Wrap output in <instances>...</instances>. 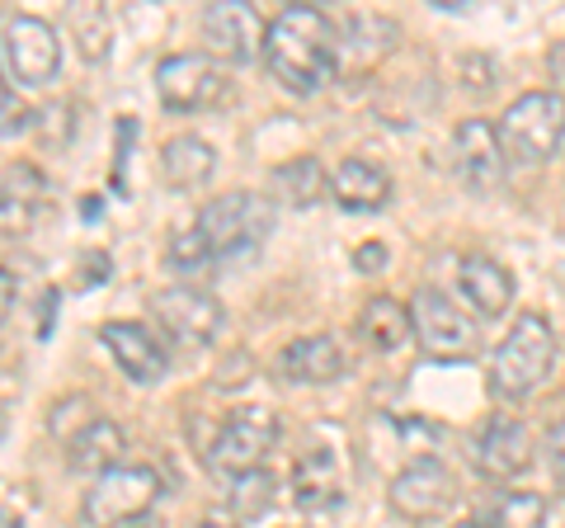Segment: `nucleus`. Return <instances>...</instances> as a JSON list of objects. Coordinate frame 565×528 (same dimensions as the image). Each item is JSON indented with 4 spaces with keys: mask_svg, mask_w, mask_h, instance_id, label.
<instances>
[{
    "mask_svg": "<svg viewBox=\"0 0 565 528\" xmlns=\"http://www.w3.org/2000/svg\"><path fill=\"white\" fill-rule=\"evenodd\" d=\"M274 189H278V199L288 208H311V203L326 199L330 175H326V166L316 161V156H292L288 166L274 170Z\"/></svg>",
    "mask_w": 565,
    "mask_h": 528,
    "instance_id": "23",
    "label": "nucleus"
},
{
    "mask_svg": "<svg viewBox=\"0 0 565 528\" xmlns=\"http://www.w3.org/2000/svg\"><path fill=\"white\" fill-rule=\"evenodd\" d=\"M264 66L292 95L326 91L340 72V33L316 6H292L264 29Z\"/></svg>",
    "mask_w": 565,
    "mask_h": 528,
    "instance_id": "1",
    "label": "nucleus"
},
{
    "mask_svg": "<svg viewBox=\"0 0 565 528\" xmlns=\"http://www.w3.org/2000/svg\"><path fill=\"white\" fill-rule=\"evenodd\" d=\"M193 528H232V524H193Z\"/></svg>",
    "mask_w": 565,
    "mask_h": 528,
    "instance_id": "31",
    "label": "nucleus"
},
{
    "mask_svg": "<svg viewBox=\"0 0 565 528\" xmlns=\"http://www.w3.org/2000/svg\"><path fill=\"white\" fill-rule=\"evenodd\" d=\"M411 330L429 359H467L481 345L476 321L457 303H448L438 288H419L411 297Z\"/></svg>",
    "mask_w": 565,
    "mask_h": 528,
    "instance_id": "6",
    "label": "nucleus"
},
{
    "mask_svg": "<svg viewBox=\"0 0 565 528\" xmlns=\"http://www.w3.org/2000/svg\"><path fill=\"white\" fill-rule=\"evenodd\" d=\"M546 467H552L556 486L565 490V420H556L552 434H546Z\"/></svg>",
    "mask_w": 565,
    "mask_h": 528,
    "instance_id": "27",
    "label": "nucleus"
},
{
    "mask_svg": "<svg viewBox=\"0 0 565 528\" xmlns=\"http://www.w3.org/2000/svg\"><path fill=\"white\" fill-rule=\"evenodd\" d=\"M122 453H128V434H122L118 420H104V415H90L76 434L66 439L71 472H95V477H104V472L118 467Z\"/></svg>",
    "mask_w": 565,
    "mask_h": 528,
    "instance_id": "17",
    "label": "nucleus"
},
{
    "mask_svg": "<svg viewBox=\"0 0 565 528\" xmlns=\"http://www.w3.org/2000/svg\"><path fill=\"white\" fill-rule=\"evenodd\" d=\"M330 193L349 213H377V208H386V199H392V180H386V170H377L373 161H344L334 170Z\"/></svg>",
    "mask_w": 565,
    "mask_h": 528,
    "instance_id": "21",
    "label": "nucleus"
},
{
    "mask_svg": "<svg viewBox=\"0 0 565 528\" xmlns=\"http://www.w3.org/2000/svg\"><path fill=\"white\" fill-rule=\"evenodd\" d=\"M99 340H104V349H109L114 363H118L132 382L151 387V382L166 378V368H170L166 345L156 340L147 326H137V321H104V326H99Z\"/></svg>",
    "mask_w": 565,
    "mask_h": 528,
    "instance_id": "14",
    "label": "nucleus"
},
{
    "mask_svg": "<svg viewBox=\"0 0 565 528\" xmlns=\"http://www.w3.org/2000/svg\"><path fill=\"white\" fill-rule=\"evenodd\" d=\"M6 66L20 85H52L62 72V43H57V29L39 14H14L6 24Z\"/></svg>",
    "mask_w": 565,
    "mask_h": 528,
    "instance_id": "9",
    "label": "nucleus"
},
{
    "mask_svg": "<svg viewBox=\"0 0 565 528\" xmlns=\"http://www.w3.org/2000/svg\"><path fill=\"white\" fill-rule=\"evenodd\" d=\"M166 260H170V264H174V270H180V274H199V270H207V264H212V260H207V251H203V236L193 232V226L170 241Z\"/></svg>",
    "mask_w": 565,
    "mask_h": 528,
    "instance_id": "26",
    "label": "nucleus"
},
{
    "mask_svg": "<svg viewBox=\"0 0 565 528\" xmlns=\"http://www.w3.org/2000/svg\"><path fill=\"white\" fill-rule=\"evenodd\" d=\"M504 156L514 161H546L561 137H565V95L556 91H527L504 109V118L494 123Z\"/></svg>",
    "mask_w": 565,
    "mask_h": 528,
    "instance_id": "5",
    "label": "nucleus"
},
{
    "mask_svg": "<svg viewBox=\"0 0 565 528\" xmlns=\"http://www.w3.org/2000/svg\"><path fill=\"white\" fill-rule=\"evenodd\" d=\"M274 444H278V415L269 406H245L236 415H226L207 463L226 472V477H241V472H255Z\"/></svg>",
    "mask_w": 565,
    "mask_h": 528,
    "instance_id": "8",
    "label": "nucleus"
},
{
    "mask_svg": "<svg viewBox=\"0 0 565 528\" xmlns=\"http://www.w3.org/2000/svg\"><path fill=\"white\" fill-rule=\"evenodd\" d=\"M269 226H274V208L259 193H222L199 213L193 232L203 236V251L212 264H232L255 255L264 236H269Z\"/></svg>",
    "mask_w": 565,
    "mask_h": 528,
    "instance_id": "3",
    "label": "nucleus"
},
{
    "mask_svg": "<svg viewBox=\"0 0 565 528\" xmlns=\"http://www.w3.org/2000/svg\"><path fill=\"white\" fill-rule=\"evenodd\" d=\"M278 373L288 382H302V387H326L344 373V355L330 336H302L278 355Z\"/></svg>",
    "mask_w": 565,
    "mask_h": 528,
    "instance_id": "18",
    "label": "nucleus"
},
{
    "mask_svg": "<svg viewBox=\"0 0 565 528\" xmlns=\"http://www.w3.org/2000/svg\"><path fill=\"white\" fill-rule=\"evenodd\" d=\"M359 336L373 345L377 355H396V349H405V340L415 336L411 307H401L396 297H373V303L359 311Z\"/></svg>",
    "mask_w": 565,
    "mask_h": 528,
    "instance_id": "22",
    "label": "nucleus"
},
{
    "mask_svg": "<svg viewBox=\"0 0 565 528\" xmlns=\"http://www.w3.org/2000/svg\"><path fill=\"white\" fill-rule=\"evenodd\" d=\"M274 490H278V482L264 467L241 472V477H232V509L250 524V519H259V515H269L274 509Z\"/></svg>",
    "mask_w": 565,
    "mask_h": 528,
    "instance_id": "25",
    "label": "nucleus"
},
{
    "mask_svg": "<svg viewBox=\"0 0 565 528\" xmlns=\"http://www.w3.org/2000/svg\"><path fill=\"white\" fill-rule=\"evenodd\" d=\"M161 472L156 467H141V463H118L114 472H104V477H95V486L85 490L81 500V519L90 528H128L137 524L147 509L161 500Z\"/></svg>",
    "mask_w": 565,
    "mask_h": 528,
    "instance_id": "4",
    "label": "nucleus"
},
{
    "mask_svg": "<svg viewBox=\"0 0 565 528\" xmlns=\"http://www.w3.org/2000/svg\"><path fill=\"white\" fill-rule=\"evenodd\" d=\"M353 264H359L363 274H377L382 264H386V245H377V241H373V245H363V251L353 255Z\"/></svg>",
    "mask_w": 565,
    "mask_h": 528,
    "instance_id": "28",
    "label": "nucleus"
},
{
    "mask_svg": "<svg viewBox=\"0 0 565 528\" xmlns=\"http://www.w3.org/2000/svg\"><path fill=\"white\" fill-rule=\"evenodd\" d=\"M457 278H462L467 303L481 316H504L509 303H514V274H509L500 260H490V255H467L462 270H457Z\"/></svg>",
    "mask_w": 565,
    "mask_h": 528,
    "instance_id": "19",
    "label": "nucleus"
},
{
    "mask_svg": "<svg viewBox=\"0 0 565 528\" xmlns=\"http://www.w3.org/2000/svg\"><path fill=\"white\" fill-rule=\"evenodd\" d=\"M556 368V330L546 316L523 311L490 355V392L500 401H527Z\"/></svg>",
    "mask_w": 565,
    "mask_h": 528,
    "instance_id": "2",
    "label": "nucleus"
},
{
    "mask_svg": "<svg viewBox=\"0 0 565 528\" xmlns=\"http://www.w3.org/2000/svg\"><path fill=\"white\" fill-rule=\"evenodd\" d=\"M47 203V180L39 166H6L0 170V236H24Z\"/></svg>",
    "mask_w": 565,
    "mask_h": 528,
    "instance_id": "16",
    "label": "nucleus"
},
{
    "mask_svg": "<svg viewBox=\"0 0 565 528\" xmlns=\"http://www.w3.org/2000/svg\"><path fill=\"white\" fill-rule=\"evenodd\" d=\"M10 307H14V274H10V270H0V326H6Z\"/></svg>",
    "mask_w": 565,
    "mask_h": 528,
    "instance_id": "29",
    "label": "nucleus"
},
{
    "mask_svg": "<svg viewBox=\"0 0 565 528\" xmlns=\"http://www.w3.org/2000/svg\"><path fill=\"white\" fill-rule=\"evenodd\" d=\"M212 170H217V151H212V142H203V137L180 133L161 147V175L170 189H184V193L203 189L212 180Z\"/></svg>",
    "mask_w": 565,
    "mask_h": 528,
    "instance_id": "20",
    "label": "nucleus"
},
{
    "mask_svg": "<svg viewBox=\"0 0 565 528\" xmlns=\"http://www.w3.org/2000/svg\"><path fill=\"white\" fill-rule=\"evenodd\" d=\"M6 99H10V91H6V76H0V114H6Z\"/></svg>",
    "mask_w": 565,
    "mask_h": 528,
    "instance_id": "30",
    "label": "nucleus"
},
{
    "mask_svg": "<svg viewBox=\"0 0 565 528\" xmlns=\"http://www.w3.org/2000/svg\"><path fill=\"white\" fill-rule=\"evenodd\" d=\"M452 161H457V180L471 193H494L504 184V147L494 123L486 118H467L452 137Z\"/></svg>",
    "mask_w": 565,
    "mask_h": 528,
    "instance_id": "12",
    "label": "nucleus"
},
{
    "mask_svg": "<svg viewBox=\"0 0 565 528\" xmlns=\"http://www.w3.org/2000/svg\"><path fill=\"white\" fill-rule=\"evenodd\" d=\"M486 528H542L546 524V496L537 490H504L486 509Z\"/></svg>",
    "mask_w": 565,
    "mask_h": 528,
    "instance_id": "24",
    "label": "nucleus"
},
{
    "mask_svg": "<svg viewBox=\"0 0 565 528\" xmlns=\"http://www.w3.org/2000/svg\"><path fill=\"white\" fill-rule=\"evenodd\" d=\"M471 463L490 482L523 477V472L533 467V439H527L523 420H514V415H490L486 425L476 430V439H471Z\"/></svg>",
    "mask_w": 565,
    "mask_h": 528,
    "instance_id": "11",
    "label": "nucleus"
},
{
    "mask_svg": "<svg viewBox=\"0 0 565 528\" xmlns=\"http://www.w3.org/2000/svg\"><path fill=\"white\" fill-rule=\"evenodd\" d=\"M151 307H156V321L166 326V336L189 349L212 345L222 330V303L203 288H161L151 297Z\"/></svg>",
    "mask_w": 565,
    "mask_h": 528,
    "instance_id": "10",
    "label": "nucleus"
},
{
    "mask_svg": "<svg viewBox=\"0 0 565 528\" xmlns=\"http://www.w3.org/2000/svg\"><path fill=\"white\" fill-rule=\"evenodd\" d=\"M203 39L212 47V57H226V62H255L264 52V24L250 6H212L203 14Z\"/></svg>",
    "mask_w": 565,
    "mask_h": 528,
    "instance_id": "15",
    "label": "nucleus"
},
{
    "mask_svg": "<svg viewBox=\"0 0 565 528\" xmlns=\"http://www.w3.org/2000/svg\"><path fill=\"white\" fill-rule=\"evenodd\" d=\"M457 500V486L448 477V467L438 457H419L392 482V509L401 519L424 524V519H438L444 509Z\"/></svg>",
    "mask_w": 565,
    "mask_h": 528,
    "instance_id": "13",
    "label": "nucleus"
},
{
    "mask_svg": "<svg viewBox=\"0 0 565 528\" xmlns=\"http://www.w3.org/2000/svg\"><path fill=\"white\" fill-rule=\"evenodd\" d=\"M156 95L174 114L207 109V104H217L226 95V72L207 52H174V57L156 66Z\"/></svg>",
    "mask_w": 565,
    "mask_h": 528,
    "instance_id": "7",
    "label": "nucleus"
},
{
    "mask_svg": "<svg viewBox=\"0 0 565 528\" xmlns=\"http://www.w3.org/2000/svg\"><path fill=\"white\" fill-rule=\"evenodd\" d=\"M457 528H486V524H457Z\"/></svg>",
    "mask_w": 565,
    "mask_h": 528,
    "instance_id": "32",
    "label": "nucleus"
}]
</instances>
